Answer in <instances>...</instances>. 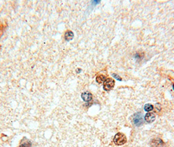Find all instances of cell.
Returning <instances> with one entry per match:
<instances>
[{"label":"cell","mask_w":174,"mask_h":147,"mask_svg":"<svg viewBox=\"0 0 174 147\" xmlns=\"http://www.w3.org/2000/svg\"><path fill=\"white\" fill-rule=\"evenodd\" d=\"M113 142L116 145L121 146L123 145L127 142V139H126V135L123 133H118L115 135L113 139Z\"/></svg>","instance_id":"6da1fadb"},{"label":"cell","mask_w":174,"mask_h":147,"mask_svg":"<svg viewBox=\"0 0 174 147\" xmlns=\"http://www.w3.org/2000/svg\"><path fill=\"white\" fill-rule=\"evenodd\" d=\"M143 116L141 112H137L133 116V122L136 126H140L143 124Z\"/></svg>","instance_id":"7a4b0ae2"},{"label":"cell","mask_w":174,"mask_h":147,"mask_svg":"<svg viewBox=\"0 0 174 147\" xmlns=\"http://www.w3.org/2000/svg\"><path fill=\"white\" fill-rule=\"evenodd\" d=\"M115 80L112 78H107L103 83V89L105 91H109L114 87Z\"/></svg>","instance_id":"3957f363"},{"label":"cell","mask_w":174,"mask_h":147,"mask_svg":"<svg viewBox=\"0 0 174 147\" xmlns=\"http://www.w3.org/2000/svg\"><path fill=\"white\" fill-rule=\"evenodd\" d=\"M156 116L154 113L148 112L147 114H145V120L147 123H152L155 120Z\"/></svg>","instance_id":"277c9868"},{"label":"cell","mask_w":174,"mask_h":147,"mask_svg":"<svg viewBox=\"0 0 174 147\" xmlns=\"http://www.w3.org/2000/svg\"><path fill=\"white\" fill-rule=\"evenodd\" d=\"M164 144V142L160 139H153L151 142V145L153 147H163Z\"/></svg>","instance_id":"5b68a950"},{"label":"cell","mask_w":174,"mask_h":147,"mask_svg":"<svg viewBox=\"0 0 174 147\" xmlns=\"http://www.w3.org/2000/svg\"><path fill=\"white\" fill-rule=\"evenodd\" d=\"M81 98L86 102H90L92 99V95L89 92H85L81 95Z\"/></svg>","instance_id":"8992f818"},{"label":"cell","mask_w":174,"mask_h":147,"mask_svg":"<svg viewBox=\"0 0 174 147\" xmlns=\"http://www.w3.org/2000/svg\"><path fill=\"white\" fill-rule=\"evenodd\" d=\"M73 33L71 31H67L65 33V39L67 41H71L72 39L73 38Z\"/></svg>","instance_id":"52a82bcc"},{"label":"cell","mask_w":174,"mask_h":147,"mask_svg":"<svg viewBox=\"0 0 174 147\" xmlns=\"http://www.w3.org/2000/svg\"><path fill=\"white\" fill-rule=\"evenodd\" d=\"M106 80V76L103 75V74H99V75L97 76L96 77V82L98 84H101L103 82H105Z\"/></svg>","instance_id":"ba28073f"},{"label":"cell","mask_w":174,"mask_h":147,"mask_svg":"<svg viewBox=\"0 0 174 147\" xmlns=\"http://www.w3.org/2000/svg\"><path fill=\"white\" fill-rule=\"evenodd\" d=\"M19 147H31V142L28 141H22Z\"/></svg>","instance_id":"9c48e42d"},{"label":"cell","mask_w":174,"mask_h":147,"mask_svg":"<svg viewBox=\"0 0 174 147\" xmlns=\"http://www.w3.org/2000/svg\"><path fill=\"white\" fill-rule=\"evenodd\" d=\"M153 109V105H151V104H146L144 107V110L147 112H149L151 110H152Z\"/></svg>","instance_id":"30bf717a"},{"label":"cell","mask_w":174,"mask_h":147,"mask_svg":"<svg viewBox=\"0 0 174 147\" xmlns=\"http://www.w3.org/2000/svg\"><path fill=\"white\" fill-rule=\"evenodd\" d=\"M113 77L115 78H117V80H122V78L120 77V76L118 75V74H113Z\"/></svg>","instance_id":"8fae6325"},{"label":"cell","mask_w":174,"mask_h":147,"mask_svg":"<svg viewBox=\"0 0 174 147\" xmlns=\"http://www.w3.org/2000/svg\"><path fill=\"white\" fill-rule=\"evenodd\" d=\"M173 89H174V84H173Z\"/></svg>","instance_id":"7c38bea8"}]
</instances>
